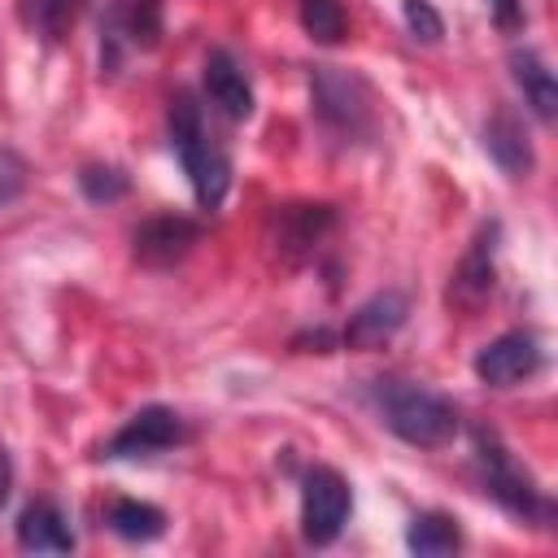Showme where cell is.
<instances>
[{
    "label": "cell",
    "mask_w": 558,
    "mask_h": 558,
    "mask_svg": "<svg viewBox=\"0 0 558 558\" xmlns=\"http://www.w3.org/2000/svg\"><path fill=\"white\" fill-rule=\"evenodd\" d=\"M371 401H375L384 427L414 449H445V445H453V436L462 427L453 401H445L440 392L410 384V379H375Z\"/></svg>",
    "instance_id": "6da1fadb"
},
{
    "label": "cell",
    "mask_w": 558,
    "mask_h": 558,
    "mask_svg": "<svg viewBox=\"0 0 558 558\" xmlns=\"http://www.w3.org/2000/svg\"><path fill=\"white\" fill-rule=\"evenodd\" d=\"M170 144H174V153L183 161V174H187V183L196 192V205L209 209V214L222 209L227 187H231V157L214 140V131L205 126L201 105L187 92L170 96Z\"/></svg>",
    "instance_id": "7a4b0ae2"
},
{
    "label": "cell",
    "mask_w": 558,
    "mask_h": 558,
    "mask_svg": "<svg viewBox=\"0 0 558 558\" xmlns=\"http://www.w3.org/2000/svg\"><path fill=\"white\" fill-rule=\"evenodd\" d=\"M475 466H480V484L493 501H501L510 514H519L523 523H541L549 527L554 519V501L536 488V480L510 458V449L493 436V432H475Z\"/></svg>",
    "instance_id": "3957f363"
},
{
    "label": "cell",
    "mask_w": 558,
    "mask_h": 558,
    "mask_svg": "<svg viewBox=\"0 0 558 558\" xmlns=\"http://www.w3.org/2000/svg\"><path fill=\"white\" fill-rule=\"evenodd\" d=\"M310 100H314V113L318 122L340 135V140H362L371 135V122H375V96H371V83L340 70V65H314L310 74Z\"/></svg>",
    "instance_id": "277c9868"
},
{
    "label": "cell",
    "mask_w": 558,
    "mask_h": 558,
    "mask_svg": "<svg viewBox=\"0 0 558 558\" xmlns=\"http://www.w3.org/2000/svg\"><path fill=\"white\" fill-rule=\"evenodd\" d=\"M353 510V488L336 466H310L301 475V536L305 545H331Z\"/></svg>",
    "instance_id": "5b68a950"
},
{
    "label": "cell",
    "mask_w": 558,
    "mask_h": 558,
    "mask_svg": "<svg viewBox=\"0 0 558 558\" xmlns=\"http://www.w3.org/2000/svg\"><path fill=\"white\" fill-rule=\"evenodd\" d=\"M183 440H187V423L170 405H144L100 445V458H109V462L153 458V453H166V449H174Z\"/></svg>",
    "instance_id": "8992f818"
},
{
    "label": "cell",
    "mask_w": 558,
    "mask_h": 558,
    "mask_svg": "<svg viewBox=\"0 0 558 558\" xmlns=\"http://www.w3.org/2000/svg\"><path fill=\"white\" fill-rule=\"evenodd\" d=\"M545 371V349L532 331H506L475 353V375L488 388H519Z\"/></svg>",
    "instance_id": "52a82bcc"
},
{
    "label": "cell",
    "mask_w": 558,
    "mask_h": 558,
    "mask_svg": "<svg viewBox=\"0 0 558 558\" xmlns=\"http://www.w3.org/2000/svg\"><path fill=\"white\" fill-rule=\"evenodd\" d=\"M161 44V0H122L100 35V70L113 74L122 52H148Z\"/></svg>",
    "instance_id": "ba28073f"
},
{
    "label": "cell",
    "mask_w": 558,
    "mask_h": 558,
    "mask_svg": "<svg viewBox=\"0 0 558 558\" xmlns=\"http://www.w3.org/2000/svg\"><path fill=\"white\" fill-rule=\"evenodd\" d=\"M405 318H410V296L401 288H384V292L366 296L349 314V323L340 331V344L344 349H357V353H375V349H384L405 327Z\"/></svg>",
    "instance_id": "9c48e42d"
},
{
    "label": "cell",
    "mask_w": 558,
    "mask_h": 558,
    "mask_svg": "<svg viewBox=\"0 0 558 558\" xmlns=\"http://www.w3.org/2000/svg\"><path fill=\"white\" fill-rule=\"evenodd\" d=\"M196 244H201V222H192L183 214H161V218H148L144 227H135L131 257L148 270H166V266L183 262Z\"/></svg>",
    "instance_id": "30bf717a"
},
{
    "label": "cell",
    "mask_w": 558,
    "mask_h": 558,
    "mask_svg": "<svg viewBox=\"0 0 558 558\" xmlns=\"http://www.w3.org/2000/svg\"><path fill=\"white\" fill-rule=\"evenodd\" d=\"M205 100L231 118V122H244L253 113V87H248V74L244 65L227 52V48H214L205 57Z\"/></svg>",
    "instance_id": "8fae6325"
},
{
    "label": "cell",
    "mask_w": 558,
    "mask_h": 558,
    "mask_svg": "<svg viewBox=\"0 0 558 558\" xmlns=\"http://www.w3.org/2000/svg\"><path fill=\"white\" fill-rule=\"evenodd\" d=\"M484 153L497 161L501 174L510 179H527L536 170V153H532V140L523 131V122L510 113V109H497L488 122H484Z\"/></svg>",
    "instance_id": "7c38bea8"
},
{
    "label": "cell",
    "mask_w": 558,
    "mask_h": 558,
    "mask_svg": "<svg viewBox=\"0 0 558 558\" xmlns=\"http://www.w3.org/2000/svg\"><path fill=\"white\" fill-rule=\"evenodd\" d=\"M13 532L26 554H70L74 549V527L57 501H31L17 514Z\"/></svg>",
    "instance_id": "4fadbf2b"
},
{
    "label": "cell",
    "mask_w": 558,
    "mask_h": 558,
    "mask_svg": "<svg viewBox=\"0 0 558 558\" xmlns=\"http://www.w3.org/2000/svg\"><path fill=\"white\" fill-rule=\"evenodd\" d=\"M497 231H501L497 222L480 227V235L471 240L466 257L458 262L453 283H449V296H453L458 305H480V301L493 292V253H497Z\"/></svg>",
    "instance_id": "5bb4252c"
},
{
    "label": "cell",
    "mask_w": 558,
    "mask_h": 558,
    "mask_svg": "<svg viewBox=\"0 0 558 558\" xmlns=\"http://www.w3.org/2000/svg\"><path fill=\"white\" fill-rule=\"evenodd\" d=\"M510 78H514V87L523 92V105H527L541 122H554V118H558V78H554V70L545 65L541 52L514 48V52H510Z\"/></svg>",
    "instance_id": "9a60e30c"
},
{
    "label": "cell",
    "mask_w": 558,
    "mask_h": 558,
    "mask_svg": "<svg viewBox=\"0 0 558 558\" xmlns=\"http://www.w3.org/2000/svg\"><path fill=\"white\" fill-rule=\"evenodd\" d=\"M105 523L122 541H157L166 532V510L140 497H113L105 506Z\"/></svg>",
    "instance_id": "2e32d148"
},
{
    "label": "cell",
    "mask_w": 558,
    "mask_h": 558,
    "mask_svg": "<svg viewBox=\"0 0 558 558\" xmlns=\"http://www.w3.org/2000/svg\"><path fill=\"white\" fill-rule=\"evenodd\" d=\"M405 549L418 554V558H440V554H453L462 549V527L453 514L445 510H423L410 519L405 527Z\"/></svg>",
    "instance_id": "e0dca14e"
},
{
    "label": "cell",
    "mask_w": 558,
    "mask_h": 558,
    "mask_svg": "<svg viewBox=\"0 0 558 558\" xmlns=\"http://www.w3.org/2000/svg\"><path fill=\"white\" fill-rule=\"evenodd\" d=\"M301 26L314 44H340L349 35V17L340 0H301Z\"/></svg>",
    "instance_id": "ac0fdd59"
},
{
    "label": "cell",
    "mask_w": 558,
    "mask_h": 558,
    "mask_svg": "<svg viewBox=\"0 0 558 558\" xmlns=\"http://www.w3.org/2000/svg\"><path fill=\"white\" fill-rule=\"evenodd\" d=\"M78 187H83V196L92 201V205H113V201H122L126 192H131V179H126V170L122 166H83L78 170Z\"/></svg>",
    "instance_id": "d6986e66"
},
{
    "label": "cell",
    "mask_w": 558,
    "mask_h": 558,
    "mask_svg": "<svg viewBox=\"0 0 558 558\" xmlns=\"http://www.w3.org/2000/svg\"><path fill=\"white\" fill-rule=\"evenodd\" d=\"M78 9H83V0H31V26L44 39H61Z\"/></svg>",
    "instance_id": "ffe728a7"
},
{
    "label": "cell",
    "mask_w": 558,
    "mask_h": 558,
    "mask_svg": "<svg viewBox=\"0 0 558 558\" xmlns=\"http://www.w3.org/2000/svg\"><path fill=\"white\" fill-rule=\"evenodd\" d=\"M26 183H31V166H26V157H22L17 148L0 144V209L13 205V201L26 192Z\"/></svg>",
    "instance_id": "44dd1931"
},
{
    "label": "cell",
    "mask_w": 558,
    "mask_h": 558,
    "mask_svg": "<svg viewBox=\"0 0 558 558\" xmlns=\"http://www.w3.org/2000/svg\"><path fill=\"white\" fill-rule=\"evenodd\" d=\"M401 13H405V26H410V35H414V39L436 44V39L445 35V22H440V13H436L427 0H405V4H401Z\"/></svg>",
    "instance_id": "7402d4cb"
},
{
    "label": "cell",
    "mask_w": 558,
    "mask_h": 558,
    "mask_svg": "<svg viewBox=\"0 0 558 558\" xmlns=\"http://www.w3.org/2000/svg\"><path fill=\"white\" fill-rule=\"evenodd\" d=\"M305 344H314L310 353H331V349H340V336H336V331H327V327H318V331H301V336H292V349H305Z\"/></svg>",
    "instance_id": "603a6c76"
},
{
    "label": "cell",
    "mask_w": 558,
    "mask_h": 558,
    "mask_svg": "<svg viewBox=\"0 0 558 558\" xmlns=\"http://www.w3.org/2000/svg\"><path fill=\"white\" fill-rule=\"evenodd\" d=\"M488 4H493V17H497L501 31H514L523 22V4L519 0H488Z\"/></svg>",
    "instance_id": "cb8c5ba5"
},
{
    "label": "cell",
    "mask_w": 558,
    "mask_h": 558,
    "mask_svg": "<svg viewBox=\"0 0 558 558\" xmlns=\"http://www.w3.org/2000/svg\"><path fill=\"white\" fill-rule=\"evenodd\" d=\"M9 488H13V462H9V449L0 445V506L9 501Z\"/></svg>",
    "instance_id": "d4e9b609"
}]
</instances>
